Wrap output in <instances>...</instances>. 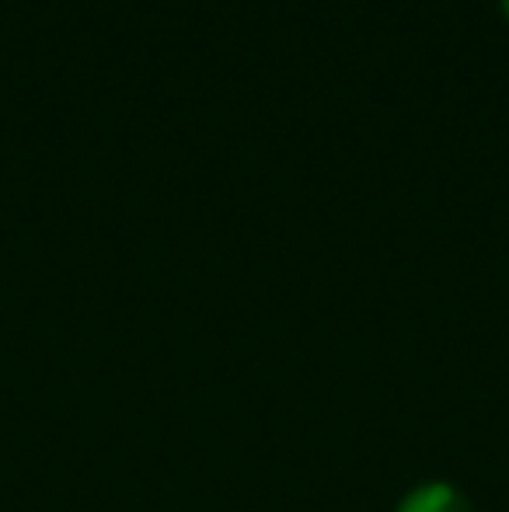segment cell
Here are the masks:
<instances>
[{"instance_id": "cell-1", "label": "cell", "mask_w": 509, "mask_h": 512, "mask_svg": "<svg viewBox=\"0 0 509 512\" xmlns=\"http://www.w3.org/2000/svg\"><path fill=\"white\" fill-rule=\"evenodd\" d=\"M401 512H468V509H464V502L457 499L454 488L429 485V488H419V492L401 506Z\"/></svg>"}]
</instances>
